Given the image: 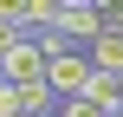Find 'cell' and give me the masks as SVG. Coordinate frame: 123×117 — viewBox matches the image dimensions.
Wrapping results in <instances>:
<instances>
[{"label": "cell", "instance_id": "8", "mask_svg": "<svg viewBox=\"0 0 123 117\" xmlns=\"http://www.w3.org/2000/svg\"><path fill=\"white\" fill-rule=\"evenodd\" d=\"M117 91H123V78H117Z\"/></svg>", "mask_w": 123, "mask_h": 117}, {"label": "cell", "instance_id": "2", "mask_svg": "<svg viewBox=\"0 0 123 117\" xmlns=\"http://www.w3.org/2000/svg\"><path fill=\"white\" fill-rule=\"evenodd\" d=\"M45 85H52V98H58V104H65V98H84V85H91V59H84V52L52 59V65H45Z\"/></svg>", "mask_w": 123, "mask_h": 117}, {"label": "cell", "instance_id": "9", "mask_svg": "<svg viewBox=\"0 0 123 117\" xmlns=\"http://www.w3.org/2000/svg\"><path fill=\"white\" fill-rule=\"evenodd\" d=\"M110 117H123V111H110Z\"/></svg>", "mask_w": 123, "mask_h": 117}, {"label": "cell", "instance_id": "5", "mask_svg": "<svg viewBox=\"0 0 123 117\" xmlns=\"http://www.w3.org/2000/svg\"><path fill=\"white\" fill-rule=\"evenodd\" d=\"M58 117H110V111H104V104H91V98H65Z\"/></svg>", "mask_w": 123, "mask_h": 117}, {"label": "cell", "instance_id": "3", "mask_svg": "<svg viewBox=\"0 0 123 117\" xmlns=\"http://www.w3.org/2000/svg\"><path fill=\"white\" fill-rule=\"evenodd\" d=\"M0 72H6V85H13V91H26V85H45V59H39V46H32V39H19V46L0 59Z\"/></svg>", "mask_w": 123, "mask_h": 117}, {"label": "cell", "instance_id": "1", "mask_svg": "<svg viewBox=\"0 0 123 117\" xmlns=\"http://www.w3.org/2000/svg\"><path fill=\"white\" fill-rule=\"evenodd\" d=\"M58 33L84 52V46H97L104 39V7L97 0H58Z\"/></svg>", "mask_w": 123, "mask_h": 117}, {"label": "cell", "instance_id": "4", "mask_svg": "<svg viewBox=\"0 0 123 117\" xmlns=\"http://www.w3.org/2000/svg\"><path fill=\"white\" fill-rule=\"evenodd\" d=\"M84 59H91V72H104V78H123V33H104L97 46H84Z\"/></svg>", "mask_w": 123, "mask_h": 117}, {"label": "cell", "instance_id": "7", "mask_svg": "<svg viewBox=\"0 0 123 117\" xmlns=\"http://www.w3.org/2000/svg\"><path fill=\"white\" fill-rule=\"evenodd\" d=\"M0 91H6V72H0Z\"/></svg>", "mask_w": 123, "mask_h": 117}, {"label": "cell", "instance_id": "6", "mask_svg": "<svg viewBox=\"0 0 123 117\" xmlns=\"http://www.w3.org/2000/svg\"><path fill=\"white\" fill-rule=\"evenodd\" d=\"M19 39H26V33H19V26H13V20H0V59H6V52H13V46H19Z\"/></svg>", "mask_w": 123, "mask_h": 117}]
</instances>
